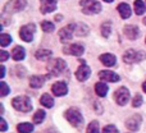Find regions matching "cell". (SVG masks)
Instances as JSON below:
<instances>
[{"instance_id": "1", "label": "cell", "mask_w": 146, "mask_h": 133, "mask_svg": "<svg viewBox=\"0 0 146 133\" xmlns=\"http://www.w3.org/2000/svg\"><path fill=\"white\" fill-rule=\"evenodd\" d=\"M12 105L15 110L22 111V113H28L32 110V103L31 99L27 96H17L12 100Z\"/></svg>"}, {"instance_id": "2", "label": "cell", "mask_w": 146, "mask_h": 133, "mask_svg": "<svg viewBox=\"0 0 146 133\" xmlns=\"http://www.w3.org/2000/svg\"><path fill=\"white\" fill-rule=\"evenodd\" d=\"M64 116H66L67 120H68L73 127H76V128H80V127L83 124L82 114H81V111L78 110V109H76V108L68 109V110L64 113Z\"/></svg>"}, {"instance_id": "3", "label": "cell", "mask_w": 146, "mask_h": 133, "mask_svg": "<svg viewBox=\"0 0 146 133\" xmlns=\"http://www.w3.org/2000/svg\"><path fill=\"white\" fill-rule=\"evenodd\" d=\"M80 5L85 14H98L101 12V4L98 0H81Z\"/></svg>"}, {"instance_id": "4", "label": "cell", "mask_w": 146, "mask_h": 133, "mask_svg": "<svg viewBox=\"0 0 146 133\" xmlns=\"http://www.w3.org/2000/svg\"><path fill=\"white\" fill-rule=\"evenodd\" d=\"M27 5L26 0H9L7 4L4 5V14H13L23 10Z\"/></svg>"}, {"instance_id": "5", "label": "cell", "mask_w": 146, "mask_h": 133, "mask_svg": "<svg viewBox=\"0 0 146 133\" xmlns=\"http://www.w3.org/2000/svg\"><path fill=\"white\" fill-rule=\"evenodd\" d=\"M146 58L145 51H136V50H127L123 55L124 63H139Z\"/></svg>"}, {"instance_id": "6", "label": "cell", "mask_w": 146, "mask_h": 133, "mask_svg": "<svg viewBox=\"0 0 146 133\" xmlns=\"http://www.w3.org/2000/svg\"><path fill=\"white\" fill-rule=\"evenodd\" d=\"M67 64L64 60L62 59H54V60H50L48 64V70L50 72V75H59L64 69H66Z\"/></svg>"}, {"instance_id": "7", "label": "cell", "mask_w": 146, "mask_h": 133, "mask_svg": "<svg viewBox=\"0 0 146 133\" xmlns=\"http://www.w3.org/2000/svg\"><path fill=\"white\" fill-rule=\"evenodd\" d=\"M36 31V26L33 23H28V24L21 27L19 30V36L25 42H31L33 38V33Z\"/></svg>"}, {"instance_id": "8", "label": "cell", "mask_w": 146, "mask_h": 133, "mask_svg": "<svg viewBox=\"0 0 146 133\" xmlns=\"http://www.w3.org/2000/svg\"><path fill=\"white\" fill-rule=\"evenodd\" d=\"M114 99L118 105H126L127 101L129 100V91L126 87H121L115 91L114 93Z\"/></svg>"}, {"instance_id": "9", "label": "cell", "mask_w": 146, "mask_h": 133, "mask_svg": "<svg viewBox=\"0 0 146 133\" xmlns=\"http://www.w3.org/2000/svg\"><path fill=\"white\" fill-rule=\"evenodd\" d=\"M141 122H142V116L140 115V114H135L133 116H131V118L126 122V127L129 131L136 132V131H139Z\"/></svg>"}, {"instance_id": "10", "label": "cell", "mask_w": 146, "mask_h": 133, "mask_svg": "<svg viewBox=\"0 0 146 133\" xmlns=\"http://www.w3.org/2000/svg\"><path fill=\"white\" fill-rule=\"evenodd\" d=\"M74 28H76V24H68L59 31V37H60L62 42H67V41L71 40Z\"/></svg>"}, {"instance_id": "11", "label": "cell", "mask_w": 146, "mask_h": 133, "mask_svg": "<svg viewBox=\"0 0 146 133\" xmlns=\"http://www.w3.org/2000/svg\"><path fill=\"white\" fill-rule=\"evenodd\" d=\"M56 9L55 0H40V10L42 14H48Z\"/></svg>"}, {"instance_id": "12", "label": "cell", "mask_w": 146, "mask_h": 133, "mask_svg": "<svg viewBox=\"0 0 146 133\" xmlns=\"http://www.w3.org/2000/svg\"><path fill=\"white\" fill-rule=\"evenodd\" d=\"M90 73H91L90 67L83 63V64H81V67L78 68L77 72H76V77H77V79L80 81V82H83V81H86L90 77Z\"/></svg>"}, {"instance_id": "13", "label": "cell", "mask_w": 146, "mask_h": 133, "mask_svg": "<svg viewBox=\"0 0 146 133\" xmlns=\"http://www.w3.org/2000/svg\"><path fill=\"white\" fill-rule=\"evenodd\" d=\"M83 51H85V48H83L81 44H72V45L64 48V53L66 54H72V55H74V56L82 55Z\"/></svg>"}, {"instance_id": "14", "label": "cell", "mask_w": 146, "mask_h": 133, "mask_svg": "<svg viewBox=\"0 0 146 133\" xmlns=\"http://www.w3.org/2000/svg\"><path fill=\"white\" fill-rule=\"evenodd\" d=\"M99 77H100V79L106 81V82H118L121 79V77L117 73L110 72V70H101L99 73Z\"/></svg>"}, {"instance_id": "15", "label": "cell", "mask_w": 146, "mask_h": 133, "mask_svg": "<svg viewBox=\"0 0 146 133\" xmlns=\"http://www.w3.org/2000/svg\"><path fill=\"white\" fill-rule=\"evenodd\" d=\"M51 91H53V93L55 96H64L68 92V87H67V85L64 82H55L53 85V87H51Z\"/></svg>"}, {"instance_id": "16", "label": "cell", "mask_w": 146, "mask_h": 133, "mask_svg": "<svg viewBox=\"0 0 146 133\" xmlns=\"http://www.w3.org/2000/svg\"><path fill=\"white\" fill-rule=\"evenodd\" d=\"M123 32H124V35L129 38V40H136V38L139 37V35H140L139 27H137V26H132V24L131 26H126L124 30H123Z\"/></svg>"}, {"instance_id": "17", "label": "cell", "mask_w": 146, "mask_h": 133, "mask_svg": "<svg viewBox=\"0 0 146 133\" xmlns=\"http://www.w3.org/2000/svg\"><path fill=\"white\" fill-rule=\"evenodd\" d=\"M50 75L48 77H42V75H32L30 78V86L33 88H40L44 86V82H45L46 78H49Z\"/></svg>"}, {"instance_id": "18", "label": "cell", "mask_w": 146, "mask_h": 133, "mask_svg": "<svg viewBox=\"0 0 146 133\" xmlns=\"http://www.w3.org/2000/svg\"><path fill=\"white\" fill-rule=\"evenodd\" d=\"M117 9H118L119 14H121V17L123 19H127V18L131 17V8H129V5L127 3H121Z\"/></svg>"}, {"instance_id": "19", "label": "cell", "mask_w": 146, "mask_h": 133, "mask_svg": "<svg viewBox=\"0 0 146 133\" xmlns=\"http://www.w3.org/2000/svg\"><path fill=\"white\" fill-rule=\"evenodd\" d=\"M100 62L106 67H113L117 62V58L113 54H103L100 56Z\"/></svg>"}, {"instance_id": "20", "label": "cell", "mask_w": 146, "mask_h": 133, "mask_svg": "<svg viewBox=\"0 0 146 133\" xmlns=\"http://www.w3.org/2000/svg\"><path fill=\"white\" fill-rule=\"evenodd\" d=\"M25 55H26L25 49H23L22 46H15V48L12 50V58L17 62L23 60V59H25Z\"/></svg>"}, {"instance_id": "21", "label": "cell", "mask_w": 146, "mask_h": 133, "mask_svg": "<svg viewBox=\"0 0 146 133\" xmlns=\"http://www.w3.org/2000/svg\"><path fill=\"white\" fill-rule=\"evenodd\" d=\"M51 55H53V53H51V50H48V49H41V50H37L35 54L36 59H38V60H49V59L51 58Z\"/></svg>"}, {"instance_id": "22", "label": "cell", "mask_w": 146, "mask_h": 133, "mask_svg": "<svg viewBox=\"0 0 146 133\" xmlns=\"http://www.w3.org/2000/svg\"><path fill=\"white\" fill-rule=\"evenodd\" d=\"M108 90H109V87L105 85V83L98 82V83L95 85V92L98 93L99 96H101V97L106 96V93H108Z\"/></svg>"}, {"instance_id": "23", "label": "cell", "mask_w": 146, "mask_h": 133, "mask_svg": "<svg viewBox=\"0 0 146 133\" xmlns=\"http://www.w3.org/2000/svg\"><path fill=\"white\" fill-rule=\"evenodd\" d=\"M74 32L77 36H86L88 32V27L85 24V23H78V24H76Z\"/></svg>"}, {"instance_id": "24", "label": "cell", "mask_w": 146, "mask_h": 133, "mask_svg": "<svg viewBox=\"0 0 146 133\" xmlns=\"http://www.w3.org/2000/svg\"><path fill=\"white\" fill-rule=\"evenodd\" d=\"M41 104H42L45 108H51V106L54 105V99L51 97L49 93H44L42 96H41Z\"/></svg>"}, {"instance_id": "25", "label": "cell", "mask_w": 146, "mask_h": 133, "mask_svg": "<svg viewBox=\"0 0 146 133\" xmlns=\"http://www.w3.org/2000/svg\"><path fill=\"white\" fill-rule=\"evenodd\" d=\"M135 12H136L137 15H141L146 12V5L144 4L142 0H136L135 1Z\"/></svg>"}, {"instance_id": "26", "label": "cell", "mask_w": 146, "mask_h": 133, "mask_svg": "<svg viewBox=\"0 0 146 133\" xmlns=\"http://www.w3.org/2000/svg\"><path fill=\"white\" fill-rule=\"evenodd\" d=\"M17 129H18V132H21V133H31L33 131V124H31V123H21V124H18Z\"/></svg>"}, {"instance_id": "27", "label": "cell", "mask_w": 146, "mask_h": 133, "mask_svg": "<svg viewBox=\"0 0 146 133\" xmlns=\"http://www.w3.org/2000/svg\"><path fill=\"white\" fill-rule=\"evenodd\" d=\"M111 32V23L110 22H105L101 24V35L104 37H109Z\"/></svg>"}, {"instance_id": "28", "label": "cell", "mask_w": 146, "mask_h": 133, "mask_svg": "<svg viewBox=\"0 0 146 133\" xmlns=\"http://www.w3.org/2000/svg\"><path fill=\"white\" fill-rule=\"evenodd\" d=\"M41 28H42V31L44 32H53L54 31V24L53 23L50 22V21H42V22H41Z\"/></svg>"}, {"instance_id": "29", "label": "cell", "mask_w": 146, "mask_h": 133, "mask_svg": "<svg viewBox=\"0 0 146 133\" xmlns=\"http://www.w3.org/2000/svg\"><path fill=\"white\" fill-rule=\"evenodd\" d=\"M45 119V111L44 110H37L36 114L33 115V123L35 124H41V122Z\"/></svg>"}, {"instance_id": "30", "label": "cell", "mask_w": 146, "mask_h": 133, "mask_svg": "<svg viewBox=\"0 0 146 133\" xmlns=\"http://www.w3.org/2000/svg\"><path fill=\"white\" fill-rule=\"evenodd\" d=\"M10 41H12L10 35H8V33H5V32H3L1 35H0V44H1V46H8Z\"/></svg>"}, {"instance_id": "31", "label": "cell", "mask_w": 146, "mask_h": 133, "mask_svg": "<svg viewBox=\"0 0 146 133\" xmlns=\"http://www.w3.org/2000/svg\"><path fill=\"white\" fill-rule=\"evenodd\" d=\"M87 133H99V123L96 120H92L87 127Z\"/></svg>"}, {"instance_id": "32", "label": "cell", "mask_w": 146, "mask_h": 133, "mask_svg": "<svg viewBox=\"0 0 146 133\" xmlns=\"http://www.w3.org/2000/svg\"><path fill=\"white\" fill-rule=\"evenodd\" d=\"M141 104H142V96L140 95V93H137L133 97V100H132V106H133V108H140Z\"/></svg>"}, {"instance_id": "33", "label": "cell", "mask_w": 146, "mask_h": 133, "mask_svg": "<svg viewBox=\"0 0 146 133\" xmlns=\"http://www.w3.org/2000/svg\"><path fill=\"white\" fill-rule=\"evenodd\" d=\"M103 133H118V129H117L115 126H113V124H109V126L104 127Z\"/></svg>"}, {"instance_id": "34", "label": "cell", "mask_w": 146, "mask_h": 133, "mask_svg": "<svg viewBox=\"0 0 146 133\" xmlns=\"http://www.w3.org/2000/svg\"><path fill=\"white\" fill-rule=\"evenodd\" d=\"M0 87H1V92H0V95H1L3 97L9 93V87H8V85L5 82H0Z\"/></svg>"}, {"instance_id": "35", "label": "cell", "mask_w": 146, "mask_h": 133, "mask_svg": "<svg viewBox=\"0 0 146 133\" xmlns=\"http://www.w3.org/2000/svg\"><path fill=\"white\" fill-rule=\"evenodd\" d=\"M8 58H9V54H8L7 51H4V50L0 51V62H1V63H4Z\"/></svg>"}, {"instance_id": "36", "label": "cell", "mask_w": 146, "mask_h": 133, "mask_svg": "<svg viewBox=\"0 0 146 133\" xmlns=\"http://www.w3.org/2000/svg\"><path fill=\"white\" fill-rule=\"evenodd\" d=\"M7 128H8V126H7V122H5V119L3 118L1 119V132H4V131H7Z\"/></svg>"}, {"instance_id": "37", "label": "cell", "mask_w": 146, "mask_h": 133, "mask_svg": "<svg viewBox=\"0 0 146 133\" xmlns=\"http://www.w3.org/2000/svg\"><path fill=\"white\" fill-rule=\"evenodd\" d=\"M95 109H96V111H98V114L103 113V109H100V103H98V101L95 103Z\"/></svg>"}, {"instance_id": "38", "label": "cell", "mask_w": 146, "mask_h": 133, "mask_svg": "<svg viewBox=\"0 0 146 133\" xmlns=\"http://www.w3.org/2000/svg\"><path fill=\"white\" fill-rule=\"evenodd\" d=\"M0 75H1V78L5 75V67L4 66H1V74H0Z\"/></svg>"}, {"instance_id": "39", "label": "cell", "mask_w": 146, "mask_h": 133, "mask_svg": "<svg viewBox=\"0 0 146 133\" xmlns=\"http://www.w3.org/2000/svg\"><path fill=\"white\" fill-rule=\"evenodd\" d=\"M142 88H144V91H145V92H146V81H145V82H144V85H142Z\"/></svg>"}, {"instance_id": "40", "label": "cell", "mask_w": 146, "mask_h": 133, "mask_svg": "<svg viewBox=\"0 0 146 133\" xmlns=\"http://www.w3.org/2000/svg\"><path fill=\"white\" fill-rule=\"evenodd\" d=\"M104 1H106V3H111L113 0H104Z\"/></svg>"}, {"instance_id": "41", "label": "cell", "mask_w": 146, "mask_h": 133, "mask_svg": "<svg viewBox=\"0 0 146 133\" xmlns=\"http://www.w3.org/2000/svg\"><path fill=\"white\" fill-rule=\"evenodd\" d=\"M142 22H144V24H146V18H144V21H142Z\"/></svg>"}]
</instances>
